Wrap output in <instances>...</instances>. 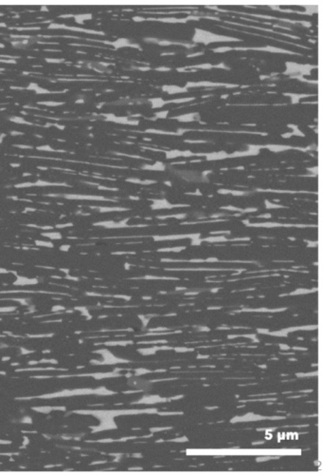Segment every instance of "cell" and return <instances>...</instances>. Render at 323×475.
<instances>
[{
	"instance_id": "obj_1",
	"label": "cell",
	"mask_w": 323,
	"mask_h": 475,
	"mask_svg": "<svg viewBox=\"0 0 323 475\" xmlns=\"http://www.w3.org/2000/svg\"><path fill=\"white\" fill-rule=\"evenodd\" d=\"M215 35L212 32L206 31V30L196 29L193 41L196 43H201L203 45H210L213 43Z\"/></svg>"
},
{
	"instance_id": "obj_2",
	"label": "cell",
	"mask_w": 323,
	"mask_h": 475,
	"mask_svg": "<svg viewBox=\"0 0 323 475\" xmlns=\"http://www.w3.org/2000/svg\"><path fill=\"white\" fill-rule=\"evenodd\" d=\"M63 197L68 200L108 201L102 196L77 195V194H65Z\"/></svg>"
},
{
	"instance_id": "obj_3",
	"label": "cell",
	"mask_w": 323,
	"mask_h": 475,
	"mask_svg": "<svg viewBox=\"0 0 323 475\" xmlns=\"http://www.w3.org/2000/svg\"><path fill=\"white\" fill-rule=\"evenodd\" d=\"M179 175H180L182 178L187 180V181L189 182L197 183L204 181L205 180L203 174L198 173V172L196 171H179Z\"/></svg>"
},
{
	"instance_id": "obj_4",
	"label": "cell",
	"mask_w": 323,
	"mask_h": 475,
	"mask_svg": "<svg viewBox=\"0 0 323 475\" xmlns=\"http://www.w3.org/2000/svg\"><path fill=\"white\" fill-rule=\"evenodd\" d=\"M110 45L113 46L116 50L123 48L139 47V45L131 44L130 40L127 39V38H119V39L115 40L114 42H111Z\"/></svg>"
},
{
	"instance_id": "obj_5",
	"label": "cell",
	"mask_w": 323,
	"mask_h": 475,
	"mask_svg": "<svg viewBox=\"0 0 323 475\" xmlns=\"http://www.w3.org/2000/svg\"><path fill=\"white\" fill-rule=\"evenodd\" d=\"M164 92L169 94H184L188 92L185 87L176 86V85H166L163 87Z\"/></svg>"
},
{
	"instance_id": "obj_6",
	"label": "cell",
	"mask_w": 323,
	"mask_h": 475,
	"mask_svg": "<svg viewBox=\"0 0 323 475\" xmlns=\"http://www.w3.org/2000/svg\"><path fill=\"white\" fill-rule=\"evenodd\" d=\"M87 67L89 69L94 70L97 73H108V65L103 62H90L87 64Z\"/></svg>"
},
{
	"instance_id": "obj_7",
	"label": "cell",
	"mask_w": 323,
	"mask_h": 475,
	"mask_svg": "<svg viewBox=\"0 0 323 475\" xmlns=\"http://www.w3.org/2000/svg\"><path fill=\"white\" fill-rule=\"evenodd\" d=\"M41 236L48 238L49 241H60L62 240V234L59 231H46L41 233Z\"/></svg>"
},
{
	"instance_id": "obj_8",
	"label": "cell",
	"mask_w": 323,
	"mask_h": 475,
	"mask_svg": "<svg viewBox=\"0 0 323 475\" xmlns=\"http://www.w3.org/2000/svg\"><path fill=\"white\" fill-rule=\"evenodd\" d=\"M148 101L151 104L153 109H161L166 105V101L163 100L161 97L152 98V99Z\"/></svg>"
},
{
	"instance_id": "obj_9",
	"label": "cell",
	"mask_w": 323,
	"mask_h": 475,
	"mask_svg": "<svg viewBox=\"0 0 323 475\" xmlns=\"http://www.w3.org/2000/svg\"><path fill=\"white\" fill-rule=\"evenodd\" d=\"M92 18L91 13H82V15H77L74 16L76 23L78 24H83L84 21L90 20Z\"/></svg>"
},
{
	"instance_id": "obj_10",
	"label": "cell",
	"mask_w": 323,
	"mask_h": 475,
	"mask_svg": "<svg viewBox=\"0 0 323 475\" xmlns=\"http://www.w3.org/2000/svg\"><path fill=\"white\" fill-rule=\"evenodd\" d=\"M194 113H187V114H183V116H180L179 117H175L174 119L179 120V122L190 123V122L194 121Z\"/></svg>"
},
{
	"instance_id": "obj_11",
	"label": "cell",
	"mask_w": 323,
	"mask_h": 475,
	"mask_svg": "<svg viewBox=\"0 0 323 475\" xmlns=\"http://www.w3.org/2000/svg\"><path fill=\"white\" fill-rule=\"evenodd\" d=\"M34 245L37 247L53 248L54 244L51 241H42V240H35Z\"/></svg>"
},
{
	"instance_id": "obj_12",
	"label": "cell",
	"mask_w": 323,
	"mask_h": 475,
	"mask_svg": "<svg viewBox=\"0 0 323 475\" xmlns=\"http://www.w3.org/2000/svg\"><path fill=\"white\" fill-rule=\"evenodd\" d=\"M182 152H180V150H170V152H166V158L167 159H176L177 157L182 156Z\"/></svg>"
},
{
	"instance_id": "obj_13",
	"label": "cell",
	"mask_w": 323,
	"mask_h": 475,
	"mask_svg": "<svg viewBox=\"0 0 323 475\" xmlns=\"http://www.w3.org/2000/svg\"><path fill=\"white\" fill-rule=\"evenodd\" d=\"M289 149H290L289 147L280 146V144H271V146H268V149L271 150V152H284V150Z\"/></svg>"
},
{
	"instance_id": "obj_14",
	"label": "cell",
	"mask_w": 323,
	"mask_h": 475,
	"mask_svg": "<svg viewBox=\"0 0 323 475\" xmlns=\"http://www.w3.org/2000/svg\"><path fill=\"white\" fill-rule=\"evenodd\" d=\"M289 97H291L292 104H298L300 102V98L308 97V94H287Z\"/></svg>"
},
{
	"instance_id": "obj_15",
	"label": "cell",
	"mask_w": 323,
	"mask_h": 475,
	"mask_svg": "<svg viewBox=\"0 0 323 475\" xmlns=\"http://www.w3.org/2000/svg\"><path fill=\"white\" fill-rule=\"evenodd\" d=\"M27 226H28V228L41 229V230H44V231H51V230H53V229H54V226H41L34 225V223H28V225H27Z\"/></svg>"
},
{
	"instance_id": "obj_16",
	"label": "cell",
	"mask_w": 323,
	"mask_h": 475,
	"mask_svg": "<svg viewBox=\"0 0 323 475\" xmlns=\"http://www.w3.org/2000/svg\"><path fill=\"white\" fill-rule=\"evenodd\" d=\"M305 13L308 15H314V13H317V7L315 5H305Z\"/></svg>"
},
{
	"instance_id": "obj_17",
	"label": "cell",
	"mask_w": 323,
	"mask_h": 475,
	"mask_svg": "<svg viewBox=\"0 0 323 475\" xmlns=\"http://www.w3.org/2000/svg\"><path fill=\"white\" fill-rule=\"evenodd\" d=\"M193 100H196V98H194V97H190V98H180V99L166 101V104H170V103H185V102H190V101H193Z\"/></svg>"
},
{
	"instance_id": "obj_18",
	"label": "cell",
	"mask_w": 323,
	"mask_h": 475,
	"mask_svg": "<svg viewBox=\"0 0 323 475\" xmlns=\"http://www.w3.org/2000/svg\"><path fill=\"white\" fill-rule=\"evenodd\" d=\"M11 121L16 123V124H26V121H25V119L23 117L20 116H13L11 117L10 118Z\"/></svg>"
},
{
	"instance_id": "obj_19",
	"label": "cell",
	"mask_w": 323,
	"mask_h": 475,
	"mask_svg": "<svg viewBox=\"0 0 323 475\" xmlns=\"http://www.w3.org/2000/svg\"><path fill=\"white\" fill-rule=\"evenodd\" d=\"M39 85L37 83H34V82H32V83H30L28 85V87H27V90H29V91L32 92H37L38 89H39Z\"/></svg>"
},
{
	"instance_id": "obj_20",
	"label": "cell",
	"mask_w": 323,
	"mask_h": 475,
	"mask_svg": "<svg viewBox=\"0 0 323 475\" xmlns=\"http://www.w3.org/2000/svg\"><path fill=\"white\" fill-rule=\"evenodd\" d=\"M37 149L41 150V152H56V149H53V147H51V146H48V144H46V146L38 147Z\"/></svg>"
},
{
	"instance_id": "obj_21",
	"label": "cell",
	"mask_w": 323,
	"mask_h": 475,
	"mask_svg": "<svg viewBox=\"0 0 323 475\" xmlns=\"http://www.w3.org/2000/svg\"><path fill=\"white\" fill-rule=\"evenodd\" d=\"M73 226V223H58V225H56L54 228L56 229H65L67 228H72Z\"/></svg>"
},
{
	"instance_id": "obj_22",
	"label": "cell",
	"mask_w": 323,
	"mask_h": 475,
	"mask_svg": "<svg viewBox=\"0 0 323 475\" xmlns=\"http://www.w3.org/2000/svg\"><path fill=\"white\" fill-rule=\"evenodd\" d=\"M168 113L169 111H160V113H156V118H166L167 116H168Z\"/></svg>"
},
{
	"instance_id": "obj_23",
	"label": "cell",
	"mask_w": 323,
	"mask_h": 475,
	"mask_svg": "<svg viewBox=\"0 0 323 475\" xmlns=\"http://www.w3.org/2000/svg\"><path fill=\"white\" fill-rule=\"evenodd\" d=\"M232 48L231 47H220L217 49H215V53H226V51H232Z\"/></svg>"
},
{
	"instance_id": "obj_24",
	"label": "cell",
	"mask_w": 323,
	"mask_h": 475,
	"mask_svg": "<svg viewBox=\"0 0 323 475\" xmlns=\"http://www.w3.org/2000/svg\"><path fill=\"white\" fill-rule=\"evenodd\" d=\"M191 68H194V69L207 70V69H212L213 66L210 64H205V65H198V66H194Z\"/></svg>"
},
{
	"instance_id": "obj_25",
	"label": "cell",
	"mask_w": 323,
	"mask_h": 475,
	"mask_svg": "<svg viewBox=\"0 0 323 475\" xmlns=\"http://www.w3.org/2000/svg\"><path fill=\"white\" fill-rule=\"evenodd\" d=\"M70 245H63L61 247H59V250L62 251V252H68L70 249Z\"/></svg>"
},
{
	"instance_id": "obj_26",
	"label": "cell",
	"mask_w": 323,
	"mask_h": 475,
	"mask_svg": "<svg viewBox=\"0 0 323 475\" xmlns=\"http://www.w3.org/2000/svg\"><path fill=\"white\" fill-rule=\"evenodd\" d=\"M145 41L148 43H153V44H158V42H160V40L157 39V38H145Z\"/></svg>"
},
{
	"instance_id": "obj_27",
	"label": "cell",
	"mask_w": 323,
	"mask_h": 475,
	"mask_svg": "<svg viewBox=\"0 0 323 475\" xmlns=\"http://www.w3.org/2000/svg\"><path fill=\"white\" fill-rule=\"evenodd\" d=\"M49 91L48 90L42 88V87H39V89L37 90V92H35V94H49Z\"/></svg>"
},
{
	"instance_id": "obj_28",
	"label": "cell",
	"mask_w": 323,
	"mask_h": 475,
	"mask_svg": "<svg viewBox=\"0 0 323 475\" xmlns=\"http://www.w3.org/2000/svg\"><path fill=\"white\" fill-rule=\"evenodd\" d=\"M35 211H37V209H34V207H25L23 213H25V214H28L29 212Z\"/></svg>"
},
{
	"instance_id": "obj_29",
	"label": "cell",
	"mask_w": 323,
	"mask_h": 475,
	"mask_svg": "<svg viewBox=\"0 0 323 475\" xmlns=\"http://www.w3.org/2000/svg\"><path fill=\"white\" fill-rule=\"evenodd\" d=\"M51 310H53V312H58V311L65 310V307H62V305H56Z\"/></svg>"
},
{
	"instance_id": "obj_30",
	"label": "cell",
	"mask_w": 323,
	"mask_h": 475,
	"mask_svg": "<svg viewBox=\"0 0 323 475\" xmlns=\"http://www.w3.org/2000/svg\"><path fill=\"white\" fill-rule=\"evenodd\" d=\"M133 20L136 21V23H141V21L146 20V19L141 18V16H135V18H133Z\"/></svg>"
},
{
	"instance_id": "obj_31",
	"label": "cell",
	"mask_w": 323,
	"mask_h": 475,
	"mask_svg": "<svg viewBox=\"0 0 323 475\" xmlns=\"http://www.w3.org/2000/svg\"><path fill=\"white\" fill-rule=\"evenodd\" d=\"M19 147V149H32V147L31 146H24V144H18V146H15Z\"/></svg>"
},
{
	"instance_id": "obj_32",
	"label": "cell",
	"mask_w": 323,
	"mask_h": 475,
	"mask_svg": "<svg viewBox=\"0 0 323 475\" xmlns=\"http://www.w3.org/2000/svg\"><path fill=\"white\" fill-rule=\"evenodd\" d=\"M157 70H158V72H169L170 69H169V68L161 67V68H158Z\"/></svg>"
},
{
	"instance_id": "obj_33",
	"label": "cell",
	"mask_w": 323,
	"mask_h": 475,
	"mask_svg": "<svg viewBox=\"0 0 323 475\" xmlns=\"http://www.w3.org/2000/svg\"><path fill=\"white\" fill-rule=\"evenodd\" d=\"M215 68H222V69H228V68L226 67L225 63H221L220 65H216Z\"/></svg>"
},
{
	"instance_id": "obj_34",
	"label": "cell",
	"mask_w": 323,
	"mask_h": 475,
	"mask_svg": "<svg viewBox=\"0 0 323 475\" xmlns=\"http://www.w3.org/2000/svg\"><path fill=\"white\" fill-rule=\"evenodd\" d=\"M5 137H6V133H1V135H0V144L4 141Z\"/></svg>"
},
{
	"instance_id": "obj_35",
	"label": "cell",
	"mask_w": 323,
	"mask_h": 475,
	"mask_svg": "<svg viewBox=\"0 0 323 475\" xmlns=\"http://www.w3.org/2000/svg\"><path fill=\"white\" fill-rule=\"evenodd\" d=\"M8 273H10V271H8L7 269H1V267H0V274H8Z\"/></svg>"
},
{
	"instance_id": "obj_36",
	"label": "cell",
	"mask_w": 323,
	"mask_h": 475,
	"mask_svg": "<svg viewBox=\"0 0 323 475\" xmlns=\"http://www.w3.org/2000/svg\"><path fill=\"white\" fill-rule=\"evenodd\" d=\"M21 166L20 164H18V163L11 164V166H12V168H19V166Z\"/></svg>"
},
{
	"instance_id": "obj_37",
	"label": "cell",
	"mask_w": 323,
	"mask_h": 475,
	"mask_svg": "<svg viewBox=\"0 0 323 475\" xmlns=\"http://www.w3.org/2000/svg\"><path fill=\"white\" fill-rule=\"evenodd\" d=\"M202 54H203V53H196V54H191V56H190V57L198 56H202Z\"/></svg>"
},
{
	"instance_id": "obj_38",
	"label": "cell",
	"mask_w": 323,
	"mask_h": 475,
	"mask_svg": "<svg viewBox=\"0 0 323 475\" xmlns=\"http://www.w3.org/2000/svg\"><path fill=\"white\" fill-rule=\"evenodd\" d=\"M12 135H22L21 132H13Z\"/></svg>"
},
{
	"instance_id": "obj_39",
	"label": "cell",
	"mask_w": 323,
	"mask_h": 475,
	"mask_svg": "<svg viewBox=\"0 0 323 475\" xmlns=\"http://www.w3.org/2000/svg\"><path fill=\"white\" fill-rule=\"evenodd\" d=\"M23 176H24V177L32 176V174H31V173H24V174H23Z\"/></svg>"
}]
</instances>
